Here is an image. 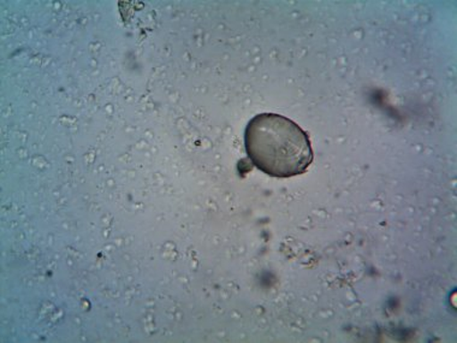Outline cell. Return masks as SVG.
Wrapping results in <instances>:
<instances>
[{
    "label": "cell",
    "mask_w": 457,
    "mask_h": 343,
    "mask_svg": "<svg viewBox=\"0 0 457 343\" xmlns=\"http://www.w3.org/2000/svg\"><path fill=\"white\" fill-rule=\"evenodd\" d=\"M245 145L253 164L272 178L303 175L313 162L306 131L280 114L253 117L245 128Z\"/></svg>",
    "instance_id": "6da1fadb"
}]
</instances>
